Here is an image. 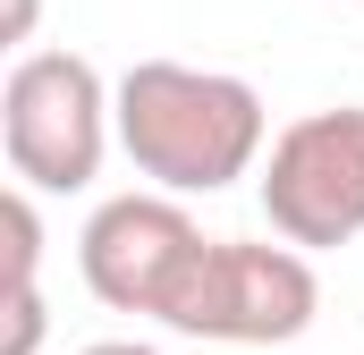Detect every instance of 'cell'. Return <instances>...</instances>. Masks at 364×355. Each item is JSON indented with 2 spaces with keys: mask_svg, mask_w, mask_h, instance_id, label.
Instances as JSON below:
<instances>
[{
  "mask_svg": "<svg viewBox=\"0 0 364 355\" xmlns=\"http://www.w3.org/2000/svg\"><path fill=\"white\" fill-rule=\"evenodd\" d=\"M119 153L153 178L161 195H220L255 170L272 119H263V93L246 77H220V68H186V60H136L119 85Z\"/></svg>",
  "mask_w": 364,
  "mask_h": 355,
  "instance_id": "6da1fadb",
  "label": "cell"
},
{
  "mask_svg": "<svg viewBox=\"0 0 364 355\" xmlns=\"http://www.w3.org/2000/svg\"><path fill=\"white\" fill-rule=\"evenodd\" d=\"M119 136L110 85L85 51H26L0 85V144L9 178L26 195H77L102 178V153Z\"/></svg>",
  "mask_w": 364,
  "mask_h": 355,
  "instance_id": "7a4b0ae2",
  "label": "cell"
},
{
  "mask_svg": "<svg viewBox=\"0 0 364 355\" xmlns=\"http://www.w3.org/2000/svg\"><path fill=\"white\" fill-rule=\"evenodd\" d=\"M322 313V279L296 246H246V237H203L186 263L161 330L212 339V347H288Z\"/></svg>",
  "mask_w": 364,
  "mask_h": 355,
  "instance_id": "3957f363",
  "label": "cell"
},
{
  "mask_svg": "<svg viewBox=\"0 0 364 355\" xmlns=\"http://www.w3.org/2000/svg\"><path fill=\"white\" fill-rule=\"evenodd\" d=\"M263 220L296 254H331L364 237V110H305L272 136L263 161Z\"/></svg>",
  "mask_w": 364,
  "mask_h": 355,
  "instance_id": "277c9868",
  "label": "cell"
},
{
  "mask_svg": "<svg viewBox=\"0 0 364 355\" xmlns=\"http://www.w3.org/2000/svg\"><path fill=\"white\" fill-rule=\"evenodd\" d=\"M195 254H203V229L186 220L178 195H110L85 220V237H77L85 288L110 313H144V322L170 313V296H178Z\"/></svg>",
  "mask_w": 364,
  "mask_h": 355,
  "instance_id": "5b68a950",
  "label": "cell"
},
{
  "mask_svg": "<svg viewBox=\"0 0 364 355\" xmlns=\"http://www.w3.org/2000/svg\"><path fill=\"white\" fill-rule=\"evenodd\" d=\"M43 347V288L26 279V288H9V339H0V355H34Z\"/></svg>",
  "mask_w": 364,
  "mask_h": 355,
  "instance_id": "8992f818",
  "label": "cell"
},
{
  "mask_svg": "<svg viewBox=\"0 0 364 355\" xmlns=\"http://www.w3.org/2000/svg\"><path fill=\"white\" fill-rule=\"evenodd\" d=\"M77 355H161V347H144V339H93V347H77Z\"/></svg>",
  "mask_w": 364,
  "mask_h": 355,
  "instance_id": "52a82bcc",
  "label": "cell"
},
{
  "mask_svg": "<svg viewBox=\"0 0 364 355\" xmlns=\"http://www.w3.org/2000/svg\"><path fill=\"white\" fill-rule=\"evenodd\" d=\"M34 34V0H9V43H26Z\"/></svg>",
  "mask_w": 364,
  "mask_h": 355,
  "instance_id": "ba28073f",
  "label": "cell"
}]
</instances>
